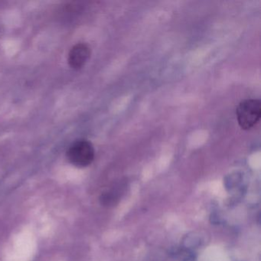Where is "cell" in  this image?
I'll use <instances>...</instances> for the list:
<instances>
[{
  "mask_svg": "<svg viewBox=\"0 0 261 261\" xmlns=\"http://www.w3.org/2000/svg\"><path fill=\"white\" fill-rule=\"evenodd\" d=\"M236 117L241 129L249 130L254 127L260 120V100L257 99L243 100L237 108Z\"/></svg>",
  "mask_w": 261,
  "mask_h": 261,
  "instance_id": "1",
  "label": "cell"
},
{
  "mask_svg": "<svg viewBox=\"0 0 261 261\" xmlns=\"http://www.w3.org/2000/svg\"><path fill=\"white\" fill-rule=\"evenodd\" d=\"M68 161L79 168H85L93 163L95 156L94 146L89 140L79 139L68 148L66 152Z\"/></svg>",
  "mask_w": 261,
  "mask_h": 261,
  "instance_id": "2",
  "label": "cell"
},
{
  "mask_svg": "<svg viewBox=\"0 0 261 261\" xmlns=\"http://www.w3.org/2000/svg\"><path fill=\"white\" fill-rule=\"evenodd\" d=\"M91 50L85 43H77L70 49L68 62L70 67L74 70H80L86 65L91 57Z\"/></svg>",
  "mask_w": 261,
  "mask_h": 261,
  "instance_id": "3",
  "label": "cell"
}]
</instances>
